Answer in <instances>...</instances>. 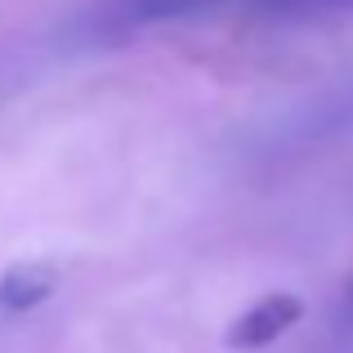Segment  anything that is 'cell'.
<instances>
[{
	"instance_id": "6da1fadb",
	"label": "cell",
	"mask_w": 353,
	"mask_h": 353,
	"mask_svg": "<svg viewBox=\"0 0 353 353\" xmlns=\"http://www.w3.org/2000/svg\"><path fill=\"white\" fill-rule=\"evenodd\" d=\"M300 318H304L300 295L273 291V295H264V300H255L241 318H233V327H228L224 340H228V349L250 353V349H264V345H273V340H282Z\"/></svg>"
},
{
	"instance_id": "3957f363",
	"label": "cell",
	"mask_w": 353,
	"mask_h": 353,
	"mask_svg": "<svg viewBox=\"0 0 353 353\" xmlns=\"http://www.w3.org/2000/svg\"><path fill=\"white\" fill-rule=\"evenodd\" d=\"M264 14H282V18H318V14H340L353 9V0H250Z\"/></svg>"
},
{
	"instance_id": "277c9868",
	"label": "cell",
	"mask_w": 353,
	"mask_h": 353,
	"mask_svg": "<svg viewBox=\"0 0 353 353\" xmlns=\"http://www.w3.org/2000/svg\"><path fill=\"white\" fill-rule=\"evenodd\" d=\"M228 5V0H134V18L143 23H161V18H183V14H201V9Z\"/></svg>"
},
{
	"instance_id": "7a4b0ae2",
	"label": "cell",
	"mask_w": 353,
	"mask_h": 353,
	"mask_svg": "<svg viewBox=\"0 0 353 353\" xmlns=\"http://www.w3.org/2000/svg\"><path fill=\"white\" fill-rule=\"evenodd\" d=\"M59 291V264L50 259H18L0 273V309L27 313Z\"/></svg>"
}]
</instances>
